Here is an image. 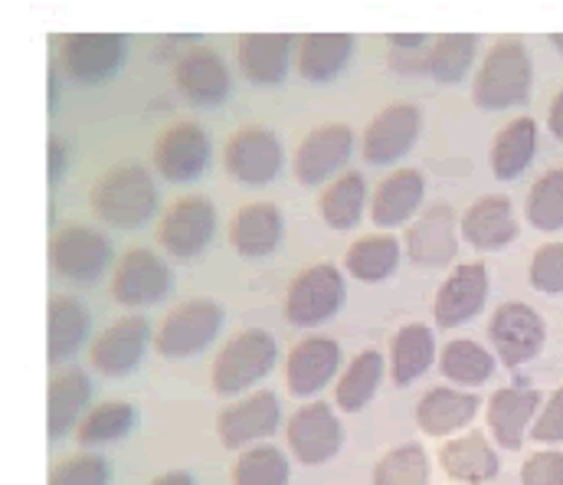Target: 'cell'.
Listing matches in <instances>:
<instances>
[{
  "mask_svg": "<svg viewBox=\"0 0 563 485\" xmlns=\"http://www.w3.org/2000/svg\"><path fill=\"white\" fill-rule=\"evenodd\" d=\"M531 86H534V63L528 46L521 40H501L488 49L475 76L472 96L478 109L505 112L525 106L531 99Z\"/></svg>",
  "mask_w": 563,
  "mask_h": 485,
  "instance_id": "cell-1",
  "label": "cell"
},
{
  "mask_svg": "<svg viewBox=\"0 0 563 485\" xmlns=\"http://www.w3.org/2000/svg\"><path fill=\"white\" fill-rule=\"evenodd\" d=\"M92 210L102 223L119 230H141L157 210V187L141 164L109 167L92 187Z\"/></svg>",
  "mask_w": 563,
  "mask_h": 485,
  "instance_id": "cell-2",
  "label": "cell"
},
{
  "mask_svg": "<svg viewBox=\"0 0 563 485\" xmlns=\"http://www.w3.org/2000/svg\"><path fill=\"white\" fill-rule=\"evenodd\" d=\"M276 364H279V341L266 328H246L233 334L227 348L217 354L210 381L220 397H230L260 384Z\"/></svg>",
  "mask_w": 563,
  "mask_h": 485,
  "instance_id": "cell-3",
  "label": "cell"
},
{
  "mask_svg": "<svg viewBox=\"0 0 563 485\" xmlns=\"http://www.w3.org/2000/svg\"><path fill=\"white\" fill-rule=\"evenodd\" d=\"M347 299L344 276L334 263H314L298 273L285 293V319L295 328H318L331 322Z\"/></svg>",
  "mask_w": 563,
  "mask_h": 485,
  "instance_id": "cell-4",
  "label": "cell"
},
{
  "mask_svg": "<svg viewBox=\"0 0 563 485\" xmlns=\"http://www.w3.org/2000/svg\"><path fill=\"white\" fill-rule=\"evenodd\" d=\"M220 328H223V309L213 299H187L164 316L154 334V348L170 361L194 357L220 334Z\"/></svg>",
  "mask_w": 563,
  "mask_h": 485,
  "instance_id": "cell-5",
  "label": "cell"
},
{
  "mask_svg": "<svg viewBox=\"0 0 563 485\" xmlns=\"http://www.w3.org/2000/svg\"><path fill=\"white\" fill-rule=\"evenodd\" d=\"M217 233V207L203 194L177 197L167 213L161 217L157 240L174 260H194L200 256Z\"/></svg>",
  "mask_w": 563,
  "mask_h": 485,
  "instance_id": "cell-6",
  "label": "cell"
},
{
  "mask_svg": "<svg viewBox=\"0 0 563 485\" xmlns=\"http://www.w3.org/2000/svg\"><path fill=\"white\" fill-rule=\"evenodd\" d=\"M129 40L119 33H69L59 40V66L69 79L82 86H99L112 79L125 63Z\"/></svg>",
  "mask_w": 563,
  "mask_h": 485,
  "instance_id": "cell-7",
  "label": "cell"
},
{
  "mask_svg": "<svg viewBox=\"0 0 563 485\" xmlns=\"http://www.w3.org/2000/svg\"><path fill=\"white\" fill-rule=\"evenodd\" d=\"M53 269L69 283H96L112 263V243L106 233L86 223H69L53 236Z\"/></svg>",
  "mask_w": 563,
  "mask_h": 485,
  "instance_id": "cell-8",
  "label": "cell"
},
{
  "mask_svg": "<svg viewBox=\"0 0 563 485\" xmlns=\"http://www.w3.org/2000/svg\"><path fill=\"white\" fill-rule=\"evenodd\" d=\"M488 338H492L495 357H501L508 367H521L541 354L548 324L541 319V312H534L531 306L505 302L495 309V316L488 322Z\"/></svg>",
  "mask_w": 563,
  "mask_h": 485,
  "instance_id": "cell-9",
  "label": "cell"
},
{
  "mask_svg": "<svg viewBox=\"0 0 563 485\" xmlns=\"http://www.w3.org/2000/svg\"><path fill=\"white\" fill-rule=\"evenodd\" d=\"M282 404L273 390H253L250 397L223 407L217 414V437L227 450L253 447L256 440H266L279 430Z\"/></svg>",
  "mask_w": 563,
  "mask_h": 485,
  "instance_id": "cell-10",
  "label": "cell"
},
{
  "mask_svg": "<svg viewBox=\"0 0 563 485\" xmlns=\"http://www.w3.org/2000/svg\"><path fill=\"white\" fill-rule=\"evenodd\" d=\"M227 170L240 180V184H253L263 187L269 180H276L285 164L282 155L279 135L266 125H246L240 129L230 142H227V155H223Z\"/></svg>",
  "mask_w": 563,
  "mask_h": 485,
  "instance_id": "cell-11",
  "label": "cell"
},
{
  "mask_svg": "<svg viewBox=\"0 0 563 485\" xmlns=\"http://www.w3.org/2000/svg\"><path fill=\"white\" fill-rule=\"evenodd\" d=\"M422 115L417 106L410 102H394L387 109H380L374 115V122L367 125L364 139H361V152H364V162L377 164H394L400 162L420 139Z\"/></svg>",
  "mask_w": 563,
  "mask_h": 485,
  "instance_id": "cell-12",
  "label": "cell"
},
{
  "mask_svg": "<svg viewBox=\"0 0 563 485\" xmlns=\"http://www.w3.org/2000/svg\"><path fill=\"white\" fill-rule=\"evenodd\" d=\"M174 289V276H170V266L151 253L147 246H135L122 256L119 269H115V279H112V296L122 302V306H157L170 296Z\"/></svg>",
  "mask_w": 563,
  "mask_h": 485,
  "instance_id": "cell-13",
  "label": "cell"
},
{
  "mask_svg": "<svg viewBox=\"0 0 563 485\" xmlns=\"http://www.w3.org/2000/svg\"><path fill=\"white\" fill-rule=\"evenodd\" d=\"M351 155H354V132L344 122H331L301 139L291 167H295L298 184L318 187L351 162Z\"/></svg>",
  "mask_w": 563,
  "mask_h": 485,
  "instance_id": "cell-14",
  "label": "cell"
},
{
  "mask_svg": "<svg viewBox=\"0 0 563 485\" xmlns=\"http://www.w3.org/2000/svg\"><path fill=\"white\" fill-rule=\"evenodd\" d=\"M285 433H288V447H291L295 460L305 466L328 463L341 450V440H344L341 420L334 417L331 404H324V400H314V404H305L301 410H295Z\"/></svg>",
  "mask_w": 563,
  "mask_h": 485,
  "instance_id": "cell-15",
  "label": "cell"
},
{
  "mask_svg": "<svg viewBox=\"0 0 563 485\" xmlns=\"http://www.w3.org/2000/svg\"><path fill=\"white\" fill-rule=\"evenodd\" d=\"M488 293H492V279H488L485 263L455 266L435 293V306H432L435 324L439 328H459V324L472 322L485 309Z\"/></svg>",
  "mask_w": 563,
  "mask_h": 485,
  "instance_id": "cell-16",
  "label": "cell"
},
{
  "mask_svg": "<svg viewBox=\"0 0 563 485\" xmlns=\"http://www.w3.org/2000/svg\"><path fill=\"white\" fill-rule=\"evenodd\" d=\"M174 86L194 106H220L230 99L233 79L223 56L210 46H194L174 63Z\"/></svg>",
  "mask_w": 563,
  "mask_h": 485,
  "instance_id": "cell-17",
  "label": "cell"
},
{
  "mask_svg": "<svg viewBox=\"0 0 563 485\" xmlns=\"http://www.w3.org/2000/svg\"><path fill=\"white\" fill-rule=\"evenodd\" d=\"M210 164V139L194 122H177L154 142V167L174 184L197 180Z\"/></svg>",
  "mask_w": 563,
  "mask_h": 485,
  "instance_id": "cell-18",
  "label": "cell"
},
{
  "mask_svg": "<svg viewBox=\"0 0 563 485\" xmlns=\"http://www.w3.org/2000/svg\"><path fill=\"white\" fill-rule=\"evenodd\" d=\"M151 341V324L144 316H129L112 322L92 341V367L106 377H125L141 364Z\"/></svg>",
  "mask_w": 563,
  "mask_h": 485,
  "instance_id": "cell-19",
  "label": "cell"
},
{
  "mask_svg": "<svg viewBox=\"0 0 563 485\" xmlns=\"http://www.w3.org/2000/svg\"><path fill=\"white\" fill-rule=\"evenodd\" d=\"M341 367V344L324 334L301 338L285 361V384L295 397H311L334 381Z\"/></svg>",
  "mask_w": 563,
  "mask_h": 485,
  "instance_id": "cell-20",
  "label": "cell"
},
{
  "mask_svg": "<svg viewBox=\"0 0 563 485\" xmlns=\"http://www.w3.org/2000/svg\"><path fill=\"white\" fill-rule=\"evenodd\" d=\"M518 233H521V227L515 217V203L505 194L478 197L462 217V236L482 253L511 246L518 240Z\"/></svg>",
  "mask_w": 563,
  "mask_h": 485,
  "instance_id": "cell-21",
  "label": "cell"
},
{
  "mask_svg": "<svg viewBox=\"0 0 563 485\" xmlns=\"http://www.w3.org/2000/svg\"><path fill=\"white\" fill-rule=\"evenodd\" d=\"M407 253L417 266L439 269L459 253V223L449 207H432L407 230Z\"/></svg>",
  "mask_w": 563,
  "mask_h": 485,
  "instance_id": "cell-22",
  "label": "cell"
},
{
  "mask_svg": "<svg viewBox=\"0 0 563 485\" xmlns=\"http://www.w3.org/2000/svg\"><path fill=\"white\" fill-rule=\"evenodd\" d=\"M282 233H285V217L276 203L256 200L236 210L230 223V243L240 256L263 260L279 250Z\"/></svg>",
  "mask_w": 563,
  "mask_h": 485,
  "instance_id": "cell-23",
  "label": "cell"
},
{
  "mask_svg": "<svg viewBox=\"0 0 563 485\" xmlns=\"http://www.w3.org/2000/svg\"><path fill=\"white\" fill-rule=\"evenodd\" d=\"M422 197H426V180L417 167H400L394 174H387L371 200V220L374 227H380L384 233L390 227H404L417 210H420Z\"/></svg>",
  "mask_w": 563,
  "mask_h": 485,
  "instance_id": "cell-24",
  "label": "cell"
},
{
  "mask_svg": "<svg viewBox=\"0 0 563 485\" xmlns=\"http://www.w3.org/2000/svg\"><path fill=\"white\" fill-rule=\"evenodd\" d=\"M538 407H541V394L531 387L495 390L488 400V427H492V437L498 440V447L518 450L525 443L531 420L538 417Z\"/></svg>",
  "mask_w": 563,
  "mask_h": 485,
  "instance_id": "cell-25",
  "label": "cell"
},
{
  "mask_svg": "<svg viewBox=\"0 0 563 485\" xmlns=\"http://www.w3.org/2000/svg\"><path fill=\"white\" fill-rule=\"evenodd\" d=\"M291 36L288 33H246L236 46V63L243 76L256 86H279L291 63Z\"/></svg>",
  "mask_w": 563,
  "mask_h": 485,
  "instance_id": "cell-26",
  "label": "cell"
},
{
  "mask_svg": "<svg viewBox=\"0 0 563 485\" xmlns=\"http://www.w3.org/2000/svg\"><path fill=\"white\" fill-rule=\"evenodd\" d=\"M439 463H442V470H445V476L452 483L462 485L492 483L498 476V470H501L495 447L482 433H468V437H455V440L442 443Z\"/></svg>",
  "mask_w": 563,
  "mask_h": 485,
  "instance_id": "cell-27",
  "label": "cell"
},
{
  "mask_svg": "<svg viewBox=\"0 0 563 485\" xmlns=\"http://www.w3.org/2000/svg\"><path fill=\"white\" fill-rule=\"evenodd\" d=\"M354 49L357 40L351 33H308L298 40V76L308 82H331L347 69Z\"/></svg>",
  "mask_w": 563,
  "mask_h": 485,
  "instance_id": "cell-28",
  "label": "cell"
},
{
  "mask_svg": "<svg viewBox=\"0 0 563 485\" xmlns=\"http://www.w3.org/2000/svg\"><path fill=\"white\" fill-rule=\"evenodd\" d=\"M89 400H92V377L79 367H66L49 381V437L63 440L73 427L82 423V417L89 414Z\"/></svg>",
  "mask_w": 563,
  "mask_h": 485,
  "instance_id": "cell-29",
  "label": "cell"
},
{
  "mask_svg": "<svg viewBox=\"0 0 563 485\" xmlns=\"http://www.w3.org/2000/svg\"><path fill=\"white\" fill-rule=\"evenodd\" d=\"M478 407H482V400L468 390L435 387V390L422 394V400L417 404V423L429 437H449V433H459L462 427H468L475 420Z\"/></svg>",
  "mask_w": 563,
  "mask_h": 485,
  "instance_id": "cell-30",
  "label": "cell"
},
{
  "mask_svg": "<svg viewBox=\"0 0 563 485\" xmlns=\"http://www.w3.org/2000/svg\"><path fill=\"white\" fill-rule=\"evenodd\" d=\"M435 361V334L429 324H407L394 334L390 344V377L397 387H407L413 381H420L422 374L432 367Z\"/></svg>",
  "mask_w": 563,
  "mask_h": 485,
  "instance_id": "cell-31",
  "label": "cell"
},
{
  "mask_svg": "<svg viewBox=\"0 0 563 485\" xmlns=\"http://www.w3.org/2000/svg\"><path fill=\"white\" fill-rule=\"evenodd\" d=\"M400 256H404V246L394 233H367L357 243H351L344 266L354 279L374 286V283H384L387 276L397 273Z\"/></svg>",
  "mask_w": 563,
  "mask_h": 485,
  "instance_id": "cell-32",
  "label": "cell"
},
{
  "mask_svg": "<svg viewBox=\"0 0 563 485\" xmlns=\"http://www.w3.org/2000/svg\"><path fill=\"white\" fill-rule=\"evenodd\" d=\"M534 152H538V122L528 115L508 122L492 145V174L498 180L521 177L534 162Z\"/></svg>",
  "mask_w": 563,
  "mask_h": 485,
  "instance_id": "cell-33",
  "label": "cell"
},
{
  "mask_svg": "<svg viewBox=\"0 0 563 485\" xmlns=\"http://www.w3.org/2000/svg\"><path fill=\"white\" fill-rule=\"evenodd\" d=\"M384 371H387V364H384V354H380V351H374V348L361 351V354L344 367V374H341V381H338V387H334V404H338V410H347V414L364 410V407L374 400V394H377V387H380V381H384Z\"/></svg>",
  "mask_w": 563,
  "mask_h": 485,
  "instance_id": "cell-34",
  "label": "cell"
},
{
  "mask_svg": "<svg viewBox=\"0 0 563 485\" xmlns=\"http://www.w3.org/2000/svg\"><path fill=\"white\" fill-rule=\"evenodd\" d=\"M92 331V316L79 299L56 296L49 302V361L59 364L73 357Z\"/></svg>",
  "mask_w": 563,
  "mask_h": 485,
  "instance_id": "cell-35",
  "label": "cell"
},
{
  "mask_svg": "<svg viewBox=\"0 0 563 485\" xmlns=\"http://www.w3.org/2000/svg\"><path fill=\"white\" fill-rule=\"evenodd\" d=\"M364 207H367V184H364V174L357 170L334 177L331 187L318 200L321 220L334 230H354L364 217Z\"/></svg>",
  "mask_w": 563,
  "mask_h": 485,
  "instance_id": "cell-36",
  "label": "cell"
},
{
  "mask_svg": "<svg viewBox=\"0 0 563 485\" xmlns=\"http://www.w3.org/2000/svg\"><path fill=\"white\" fill-rule=\"evenodd\" d=\"M475 49H478V36L475 33H442L435 36V43L429 46V63H426V73L435 79V82H462L465 73L472 69V59H475Z\"/></svg>",
  "mask_w": 563,
  "mask_h": 485,
  "instance_id": "cell-37",
  "label": "cell"
},
{
  "mask_svg": "<svg viewBox=\"0 0 563 485\" xmlns=\"http://www.w3.org/2000/svg\"><path fill=\"white\" fill-rule=\"evenodd\" d=\"M139 423V414L132 404L125 400H106L99 407H92L82 423L76 427V437L82 447H99V443H115L122 437H129Z\"/></svg>",
  "mask_w": 563,
  "mask_h": 485,
  "instance_id": "cell-38",
  "label": "cell"
},
{
  "mask_svg": "<svg viewBox=\"0 0 563 485\" xmlns=\"http://www.w3.org/2000/svg\"><path fill=\"white\" fill-rule=\"evenodd\" d=\"M439 371L455 384H485L495 374V354L472 338H455L442 348Z\"/></svg>",
  "mask_w": 563,
  "mask_h": 485,
  "instance_id": "cell-39",
  "label": "cell"
},
{
  "mask_svg": "<svg viewBox=\"0 0 563 485\" xmlns=\"http://www.w3.org/2000/svg\"><path fill=\"white\" fill-rule=\"evenodd\" d=\"M525 213H528L531 227H538L541 233L563 230V167H551L548 174H541L534 180Z\"/></svg>",
  "mask_w": 563,
  "mask_h": 485,
  "instance_id": "cell-40",
  "label": "cell"
},
{
  "mask_svg": "<svg viewBox=\"0 0 563 485\" xmlns=\"http://www.w3.org/2000/svg\"><path fill=\"white\" fill-rule=\"evenodd\" d=\"M288 460L279 447L260 443L246 450L233 466V485H288Z\"/></svg>",
  "mask_w": 563,
  "mask_h": 485,
  "instance_id": "cell-41",
  "label": "cell"
},
{
  "mask_svg": "<svg viewBox=\"0 0 563 485\" xmlns=\"http://www.w3.org/2000/svg\"><path fill=\"white\" fill-rule=\"evenodd\" d=\"M374 485H429V456L420 443H404L384 453L374 470Z\"/></svg>",
  "mask_w": 563,
  "mask_h": 485,
  "instance_id": "cell-42",
  "label": "cell"
},
{
  "mask_svg": "<svg viewBox=\"0 0 563 485\" xmlns=\"http://www.w3.org/2000/svg\"><path fill=\"white\" fill-rule=\"evenodd\" d=\"M112 483V470L109 463L99 456V453H76L69 460H63L53 476L49 485H109Z\"/></svg>",
  "mask_w": 563,
  "mask_h": 485,
  "instance_id": "cell-43",
  "label": "cell"
},
{
  "mask_svg": "<svg viewBox=\"0 0 563 485\" xmlns=\"http://www.w3.org/2000/svg\"><path fill=\"white\" fill-rule=\"evenodd\" d=\"M531 286L544 296L563 293V243H548L531 260Z\"/></svg>",
  "mask_w": 563,
  "mask_h": 485,
  "instance_id": "cell-44",
  "label": "cell"
},
{
  "mask_svg": "<svg viewBox=\"0 0 563 485\" xmlns=\"http://www.w3.org/2000/svg\"><path fill=\"white\" fill-rule=\"evenodd\" d=\"M429 36L413 33V36H400L394 33L390 36V63L400 69V73H420L429 63V49H426Z\"/></svg>",
  "mask_w": 563,
  "mask_h": 485,
  "instance_id": "cell-45",
  "label": "cell"
},
{
  "mask_svg": "<svg viewBox=\"0 0 563 485\" xmlns=\"http://www.w3.org/2000/svg\"><path fill=\"white\" fill-rule=\"evenodd\" d=\"M521 483L525 485H563V453L548 450V453H534L525 470H521Z\"/></svg>",
  "mask_w": 563,
  "mask_h": 485,
  "instance_id": "cell-46",
  "label": "cell"
},
{
  "mask_svg": "<svg viewBox=\"0 0 563 485\" xmlns=\"http://www.w3.org/2000/svg\"><path fill=\"white\" fill-rule=\"evenodd\" d=\"M531 437L538 443H563V387L548 397L544 410H538V420L531 427Z\"/></svg>",
  "mask_w": 563,
  "mask_h": 485,
  "instance_id": "cell-47",
  "label": "cell"
},
{
  "mask_svg": "<svg viewBox=\"0 0 563 485\" xmlns=\"http://www.w3.org/2000/svg\"><path fill=\"white\" fill-rule=\"evenodd\" d=\"M69 167V148L63 139H49V184H56Z\"/></svg>",
  "mask_w": 563,
  "mask_h": 485,
  "instance_id": "cell-48",
  "label": "cell"
},
{
  "mask_svg": "<svg viewBox=\"0 0 563 485\" xmlns=\"http://www.w3.org/2000/svg\"><path fill=\"white\" fill-rule=\"evenodd\" d=\"M548 129H551V135L563 142V89L558 92V99L551 102V115H548Z\"/></svg>",
  "mask_w": 563,
  "mask_h": 485,
  "instance_id": "cell-49",
  "label": "cell"
},
{
  "mask_svg": "<svg viewBox=\"0 0 563 485\" xmlns=\"http://www.w3.org/2000/svg\"><path fill=\"white\" fill-rule=\"evenodd\" d=\"M147 485H197V483H194V476H190V473H184V470H170V473H161L157 480H151Z\"/></svg>",
  "mask_w": 563,
  "mask_h": 485,
  "instance_id": "cell-50",
  "label": "cell"
},
{
  "mask_svg": "<svg viewBox=\"0 0 563 485\" xmlns=\"http://www.w3.org/2000/svg\"><path fill=\"white\" fill-rule=\"evenodd\" d=\"M56 99H59V89H56V69L49 73V109H56Z\"/></svg>",
  "mask_w": 563,
  "mask_h": 485,
  "instance_id": "cell-51",
  "label": "cell"
},
{
  "mask_svg": "<svg viewBox=\"0 0 563 485\" xmlns=\"http://www.w3.org/2000/svg\"><path fill=\"white\" fill-rule=\"evenodd\" d=\"M551 43H554V46L563 53V33H554V36H551Z\"/></svg>",
  "mask_w": 563,
  "mask_h": 485,
  "instance_id": "cell-52",
  "label": "cell"
}]
</instances>
